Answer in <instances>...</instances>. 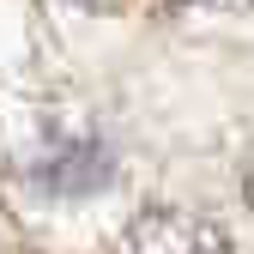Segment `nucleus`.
<instances>
[{"mask_svg":"<svg viewBox=\"0 0 254 254\" xmlns=\"http://www.w3.org/2000/svg\"><path fill=\"white\" fill-rule=\"evenodd\" d=\"M37 176L49 194H91V188H103L109 176H115V164H109V151L97 145V139H67V145H49L43 157H37Z\"/></svg>","mask_w":254,"mask_h":254,"instance_id":"obj_1","label":"nucleus"},{"mask_svg":"<svg viewBox=\"0 0 254 254\" xmlns=\"http://www.w3.org/2000/svg\"><path fill=\"white\" fill-rule=\"evenodd\" d=\"M182 254H230V248H224V236H218L212 224H194L188 242H182Z\"/></svg>","mask_w":254,"mask_h":254,"instance_id":"obj_2","label":"nucleus"},{"mask_svg":"<svg viewBox=\"0 0 254 254\" xmlns=\"http://www.w3.org/2000/svg\"><path fill=\"white\" fill-rule=\"evenodd\" d=\"M248 206H254V176H248Z\"/></svg>","mask_w":254,"mask_h":254,"instance_id":"obj_4","label":"nucleus"},{"mask_svg":"<svg viewBox=\"0 0 254 254\" xmlns=\"http://www.w3.org/2000/svg\"><path fill=\"white\" fill-rule=\"evenodd\" d=\"M79 6H91V12H115V6H127V0H79Z\"/></svg>","mask_w":254,"mask_h":254,"instance_id":"obj_3","label":"nucleus"}]
</instances>
